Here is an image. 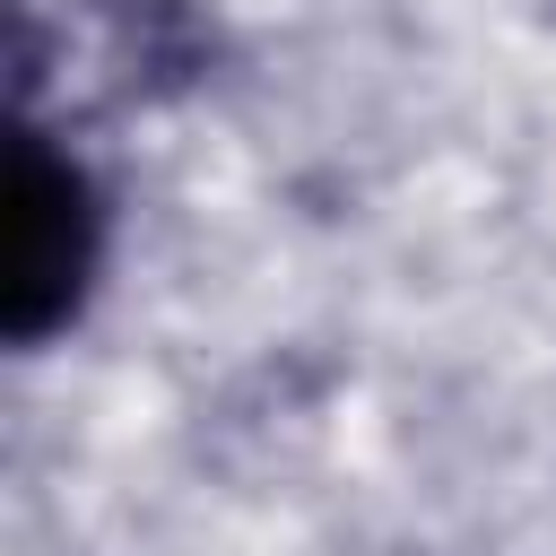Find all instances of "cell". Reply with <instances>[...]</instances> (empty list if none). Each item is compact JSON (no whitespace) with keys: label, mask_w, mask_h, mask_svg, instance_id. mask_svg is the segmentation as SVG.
I'll list each match as a JSON object with an SVG mask.
<instances>
[{"label":"cell","mask_w":556,"mask_h":556,"mask_svg":"<svg viewBox=\"0 0 556 556\" xmlns=\"http://www.w3.org/2000/svg\"><path fill=\"white\" fill-rule=\"evenodd\" d=\"M96 252H104L96 182L43 130H17L9 139V278H0V330L17 348H43L52 330H70V313L96 287Z\"/></svg>","instance_id":"obj_1"}]
</instances>
